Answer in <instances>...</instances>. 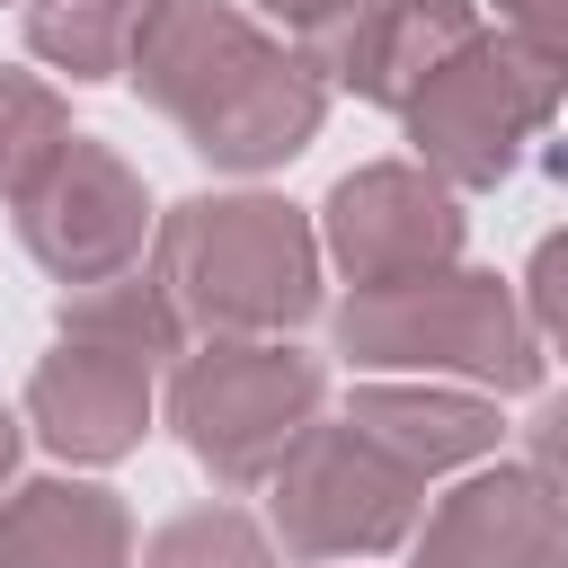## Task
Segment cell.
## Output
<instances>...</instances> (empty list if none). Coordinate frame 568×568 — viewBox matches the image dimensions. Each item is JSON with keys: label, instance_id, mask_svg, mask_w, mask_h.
Wrapping results in <instances>:
<instances>
[{"label": "cell", "instance_id": "6da1fadb", "mask_svg": "<svg viewBox=\"0 0 568 568\" xmlns=\"http://www.w3.org/2000/svg\"><path fill=\"white\" fill-rule=\"evenodd\" d=\"M124 80L160 124H178L195 160L231 178L284 169L328 124L320 62L266 18H248L240 0H142Z\"/></svg>", "mask_w": 568, "mask_h": 568}, {"label": "cell", "instance_id": "7a4b0ae2", "mask_svg": "<svg viewBox=\"0 0 568 568\" xmlns=\"http://www.w3.org/2000/svg\"><path fill=\"white\" fill-rule=\"evenodd\" d=\"M320 222L284 195H186L151 222V284L186 337H284L320 311Z\"/></svg>", "mask_w": 568, "mask_h": 568}, {"label": "cell", "instance_id": "3957f363", "mask_svg": "<svg viewBox=\"0 0 568 568\" xmlns=\"http://www.w3.org/2000/svg\"><path fill=\"white\" fill-rule=\"evenodd\" d=\"M328 346L355 373H382V382L426 373V382L488 390V399L541 390V364H550L515 284L488 266H435V275L390 284V293H346L328 311Z\"/></svg>", "mask_w": 568, "mask_h": 568}, {"label": "cell", "instance_id": "277c9868", "mask_svg": "<svg viewBox=\"0 0 568 568\" xmlns=\"http://www.w3.org/2000/svg\"><path fill=\"white\" fill-rule=\"evenodd\" d=\"M320 417H328V364L302 355L293 337H204L169 364V426L222 497L266 488L275 462Z\"/></svg>", "mask_w": 568, "mask_h": 568}, {"label": "cell", "instance_id": "5b68a950", "mask_svg": "<svg viewBox=\"0 0 568 568\" xmlns=\"http://www.w3.org/2000/svg\"><path fill=\"white\" fill-rule=\"evenodd\" d=\"M559 106H568V62L532 53L506 27H479L444 71H426L399 124L426 178H444L453 195H488L524 169V151L559 124Z\"/></svg>", "mask_w": 568, "mask_h": 568}, {"label": "cell", "instance_id": "8992f818", "mask_svg": "<svg viewBox=\"0 0 568 568\" xmlns=\"http://www.w3.org/2000/svg\"><path fill=\"white\" fill-rule=\"evenodd\" d=\"M426 524V479L364 444L346 417H320L266 479V541L293 568H364L408 550Z\"/></svg>", "mask_w": 568, "mask_h": 568}, {"label": "cell", "instance_id": "52a82bcc", "mask_svg": "<svg viewBox=\"0 0 568 568\" xmlns=\"http://www.w3.org/2000/svg\"><path fill=\"white\" fill-rule=\"evenodd\" d=\"M9 213H18V248H27L62 293L106 284V275H133V266H142V240H151V222H160L142 169H133L115 142H98V133H71Z\"/></svg>", "mask_w": 568, "mask_h": 568}, {"label": "cell", "instance_id": "ba28073f", "mask_svg": "<svg viewBox=\"0 0 568 568\" xmlns=\"http://www.w3.org/2000/svg\"><path fill=\"white\" fill-rule=\"evenodd\" d=\"M462 240H470L462 195L444 178H426L417 160L346 169L320 204V257L346 275V293H390L435 266H462Z\"/></svg>", "mask_w": 568, "mask_h": 568}, {"label": "cell", "instance_id": "9c48e42d", "mask_svg": "<svg viewBox=\"0 0 568 568\" xmlns=\"http://www.w3.org/2000/svg\"><path fill=\"white\" fill-rule=\"evenodd\" d=\"M18 417L71 470H106V462H124L151 435V417H160V364L133 355V346L53 337V355H36V373H27Z\"/></svg>", "mask_w": 568, "mask_h": 568}, {"label": "cell", "instance_id": "30bf717a", "mask_svg": "<svg viewBox=\"0 0 568 568\" xmlns=\"http://www.w3.org/2000/svg\"><path fill=\"white\" fill-rule=\"evenodd\" d=\"M417 568H568V497L541 488L524 462H479L453 497L426 506Z\"/></svg>", "mask_w": 568, "mask_h": 568}, {"label": "cell", "instance_id": "8fae6325", "mask_svg": "<svg viewBox=\"0 0 568 568\" xmlns=\"http://www.w3.org/2000/svg\"><path fill=\"white\" fill-rule=\"evenodd\" d=\"M479 27H488V18H479V0H382V9L346 18L337 36H320V44H311V62H320L328 98L346 89V98H364V106H390V115H399V106L426 89V71H444Z\"/></svg>", "mask_w": 568, "mask_h": 568}, {"label": "cell", "instance_id": "7c38bea8", "mask_svg": "<svg viewBox=\"0 0 568 568\" xmlns=\"http://www.w3.org/2000/svg\"><path fill=\"white\" fill-rule=\"evenodd\" d=\"M337 417H346L364 444H382L390 462H408L426 488L453 479V470L497 462V444H506L497 399H488V390H453V382H355Z\"/></svg>", "mask_w": 568, "mask_h": 568}, {"label": "cell", "instance_id": "4fadbf2b", "mask_svg": "<svg viewBox=\"0 0 568 568\" xmlns=\"http://www.w3.org/2000/svg\"><path fill=\"white\" fill-rule=\"evenodd\" d=\"M0 568H133V506L98 479H18L0 497Z\"/></svg>", "mask_w": 568, "mask_h": 568}, {"label": "cell", "instance_id": "5bb4252c", "mask_svg": "<svg viewBox=\"0 0 568 568\" xmlns=\"http://www.w3.org/2000/svg\"><path fill=\"white\" fill-rule=\"evenodd\" d=\"M53 337H98V346H133V355H151V364H178L195 337H186V320L169 311V293L151 284V266H133V275H106V284H80V293H62L53 302Z\"/></svg>", "mask_w": 568, "mask_h": 568}, {"label": "cell", "instance_id": "9a60e30c", "mask_svg": "<svg viewBox=\"0 0 568 568\" xmlns=\"http://www.w3.org/2000/svg\"><path fill=\"white\" fill-rule=\"evenodd\" d=\"M133 27H142L133 0H27V53L44 71H62L71 89L115 80L133 53Z\"/></svg>", "mask_w": 568, "mask_h": 568}, {"label": "cell", "instance_id": "2e32d148", "mask_svg": "<svg viewBox=\"0 0 568 568\" xmlns=\"http://www.w3.org/2000/svg\"><path fill=\"white\" fill-rule=\"evenodd\" d=\"M62 142H71V98L53 80L0 62V204H18Z\"/></svg>", "mask_w": 568, "mask_h": 568}, {"label": "cell", "instance_id": "e0dca14e", "mask_svg": "<svg viewBox=\"0 0 568 568\" xmlns=\"http://www.w3.org/2000/svg\"><path fill=\"white\" fill-rule=\"evenodd\" d=\"M133 568H275V541H266V524L248 515V506H186V515H169L142 550H133Z\"/></svg>", "mask_w": 568, "mask_h": 568}, {"label": "cell", "instance_id": "ac0fdd59", "mask_svg": "<svg viewBox=\"0 0 568 568\" xmlns=\"http://www.w3.org/2000/svg\"><path fill=\"white\" fill-rule=\"evenodd\" d=\"M524 320L541 337V355H568V231H541L532 257H524Z\"/></svg>", "mask_w": 568, "mask_h": 568}, {"label": "cell", "instance_id": "d6986e66", "mask_svg": "<svg viewBox=\"0 0 568 568\" xmlns=\"http://www.w3.org/2000/svg\"><path fill=\"white\" fill-rule=\"evenodd\" d=\"M248 18H266V27H284L302 53L320 44V36H337L346 18H364V9H382V0H240Z\"/></svg>", "mask_w": 568, "mask_h": 568}, {"label": "cell", "instance_id": "ffe728a7", "mask_svg": "<svg viewBox=\"0 0 568 568\" xmlns=\"http://www.w3.org/2000/svg\"><path fill=\"white\" fill-rule=\"evenodd\" d=\"M524 470L568 497V390H550V399L524 417Z\"/></svg>", "mask_w": 568, "mask_h": 568}, {"label": "cell", "instance_id": "44dd1931", "mask_svg": "<svg viewBox=\"0 0 568 568\" xmlns=\"http://www.w3.org/2000/svg\"><path fill=\"white\" fill-rule=\"evenodd\" d=\"M497 27H506V36H524L532 53L568 62V0H497Z\"/></svg>", "mask_w": 568, "mask_h": 568}, {"label": "cell", "instance_id": "7402d4cb", "mask_svg": "<svg viewBox=\"0 0 568 568\" xmlns=\"http://www.w3.org/2000/svg\"><path fill=\"white\" fill-rule=\"evenodd\" d=\"M18 444H27V417H18V408H0V479L18 470Z\"/></svg>", "mask_w": 568, "mask_h": 568}, {"label": "cell", "instance_id": "603a6c76", "mask_svg": "<svg viewBox=\"0 0 568 568\" xmlns=\"http://www.w3.org/2000/svg\"><path fill=\"white\" fill-rule=\"evenodd\" d=\"M550 178H559V186H568V133H559V142H550Z\"/></svg>", "mask_w": 568, "mask_h": 568}, {"label": "cell", "instance_id": "cb8c5ba5", "mask_svg": "<svg viewBox=\"0 0 568 568\" xmlns=\"http://www.w3.org/2000/svg\"><path fill=\"white\" fill-rule=\"evenodd\" d=\"M133 9H142V0H133Z\"/></svg>", "mask_w": 568, "mask_h": 568}, {"label": "cell", "instance_id": "d4e9b609", "mask_svg": "<svg viewBox=\"0 0 568 568\" xmlns=\"http://www.w3.org/2000/svg\"><path fill=\"white\" fill-rule=\"evenodd\" d=\"M18 9H27V0H18Z\"/></svg>", "mask_w": 568, "mask_h": 568}]
</instances>
